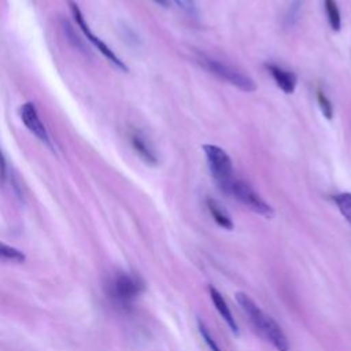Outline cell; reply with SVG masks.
<instances>
[{
  "label": "cell",
  "mask_w": 351,
  "mask_h": 351,
  "mask_svg": "<svg viewBox=\"0 0 351 351\" xmlns=\"http://www.w3.org/2000/svg\"><path fill=\"white\" fill-rule=\"evenodd\" d=\"M197 326H199V332H200V335H202L204 343H206L207 347L210 348V351H222V350L219 348V346L217 344V341H215V340L213 339V336L210 335V332H208V329L206 328V325H204L202 321L197 322Z\"/></svg>",
  "instance_id": "obj_16"
},
{
  "label": "cell",
  "mask_w": 351,
  "mask_h": 351,
  "mask_svg": "<svg viewBox=\"0 0 351 351\" xmlns=\"http://www.w3.org/2000/svg\"><path fill=\"white\" fill-rule=\"evenodd\" d=\"M236 300L243 310V313L247 315L252 326L267 340L273 344V347L278 351H289L291 346L289 341L280 328V325L266 313H263L255 302L245 293H236Z\"/></svg>",
  "instance_id": "obj_1"
},
{
  "label": "cell",
  "mask_w": 351,
  "mask_h": 351,
  "mask_svg": "<svg viewBox=\"0 0 351 351\" xmlns=\"http://www.w3.org/2000/svg\"><path fill=\"white\" fill-rule=\"evenodd\" d=\"M207 208L213 217V219L223 229L226 230H232L233 229V221L229 217V214L226 213V210L214 199L208 197L207 199Z\"/></svg>",
  "instance_id": "obj_11"
},
{
  "label": "cell",
  "mask_w": 351,
  "mask_h": 351,
  "mask_svg": "<svg viewBox=\"0 0 351 351\" xmlns=\"http://www.w3.org/2000/svg\"><path fill=\"white\" fill-rule=\"evenodd\" d=\"M5 180V160L3 154L0 152V185L4 182Z\"/></svg>",
  "instance_id": "obj_19"
},
{
  "label": "cell",
  "mask_w": 351,
  "mask_h": 351,
  "mask_svg": "<svg viewBox=\"0 0 351 351\" xmlns=\"http://www.w3.org/2000/svg\"><path fill=\"white\" fill-rule=\"evenodd\" d=\"M228 193L233 195L244 206H247L250 210H252L254 213H256L259 215H263L266 218H271L274 215L273 207L269 203H266L250 184H247L241 180L234 178Z\"/></svg>",
  "instance_id": "obj_5"
},
{
  "label": "cell",
  "mask_w": 351,
  "mask_h": 351,
  "mask_svg": "<svg viewBox=\"0 0 351 351\" xmlns=\"http://www.w3.org/2000/svg\"><path fill=\"white\" fill-rule=\"evenodd\" d=\"M266 69L269 70V73L274 78L277 86L282 92H285L287 95L293 93V90L296 88V75L292 71L284 70L282 67H280L277 64H273V63H267Z\"/></svg>",
  "instance_id": "obj_8"
},
{
  "label": "cell",
  "mask_w": 351,
  "mask_h": 351,
  "mask_svg": "<svg viewBox=\"0 0 351 351\" xmlns=\"http://www.w3.org/2000/svg\"><path fill=\"white\" fill-rule=\"evenodd\" d=\"M208 291H210V296H211V300H213V303H214L217 311L221 314V317H222L223 321L228 324V326L230 328V330L237 335V333H239L237 322H236V319L233 318V314H232V311L229 310V307H228L225 299L222 298V295L219 293V291H218L217 288L210 287Z\"/></svg>",
  "instance_id": "obj_10"
},
{
  "label": "cell",
  "mask_w": 351,
  "mask_h": 351,
  "mask_svg": "<svg viewBox=\"0 0 351 351\" xmlns=\"http://www.w3.org/2000/svg\"><path fill=\"white\" fill-rule=\"evenodd\" d=\"M317 100H318V106H319L321 112L324 114V117H325L326 119H332V118H333V104H332V101L328 99V96H326L324 92L318 90V92H317Z\"/></svg>",
  "instance_id": "obj_15"
},
{
  "label": "cell",
  "mask_w": 351,
  "mask_h": 351,
  "mask_svg": "<svg viewBox=\"0 0 351 351\" xmlns=\"http://www.w3.org/2000/svg\"><path fill=\"white\" fill-rule=\"evenodd\" d=\"M130 143H132L134 152L141 158V160H144L149 166H155L158 163V158H156L154 148L151 147V144L147 141V138L141 133H138V132L132 133Z\"/></svg>",
  "instance_id": "obj_9"
},
{
  "label": "cell",
  "mask_w": 351,
  "mask_h": 351,
  "mask_svg": "<svg viewBox=\"0 0 351 351\" xmlns=\"http://www.w3.org/2000/svg\"><path fill=\"white\" fill-rule=\"evenodd\" d=\"M203 151L207 158V163L213 177L215 178L218 186L223 192H229V188L234 180L233 177V165L230 156L218 145L204 144Z\"/></svg>",
  "instance_id": "obj_3"
},
{
  "label": "cell",
  "mask_w": 351,
  "mask_h": 351,
  "mask_svg": "<svg viewBox=\"0 0 351 351\" xmlns=\"http://www.w3.org/2000/svg\"><path fill=\"white\" fill-rule=\"evenodd\" d=\"M197 62H200L202 66L206 67L210 73L215 74L218 78L229 82L230 85L239 88L240 90L254 92L256 89L255 82L248 75L243 74L241 71H239L237 69H234L226 63H222L219 60H215V59H211L207 56H200Z\"/></svg>",
  "instance_id": "obj_4"
},
{
  "label": "cell",
  "mask_w": 351,
  "mask_h": 351,
  "mask_svg": "<svg viewBox=\"0 0 351 351\" xmlns=\"http://www.w3.org/2000/svg\"><path fill=\"white\" fill-rule=\"evenodd\" d=\"M324 4H325V11H326V16H328L330 27L335 32H339L340 26H341V18H340V11H339L336 0H325Z\"/></svg>",
  "instance_id": "obj_12"
},
{
  "label": "cell",
  "mask_w": 351,
  "mask_h": 351,
  "mask_svg": "<svg viewBox=\"0 0 351 351\" xmlns=\"http://www.w3.org/2000/svg\"><path fill=\"white\" fill-rule=\"evenodd\" d=\"M184 12L189 15H197V7L195 0H173Z\"/></svg>",
  "instance_id": "obj_18"
},
{
  "label": "cell",
  "mask_w": 351,
  "mask_h": 351,
  "mask_svg": "<svg viewBox=\"0 0 351 351\" xmlns=\"http://www.w3.org/2000/svg\"><path fill=\"white\" fill-rule=\"evenodd\" d=\"M0 259L3 261H8V262H23L25 261V255L22 251L5 244L0 241Z\"/></svg>",
  "instance_id": "obj_14"
},
{
  "label": "cell",
  "mask_w": 351,
  "mask_h": 351,
  "mask_svg": "<svg viewBox=\"0 0 351 351\" xmlns=\"http://www.w3.org/2000/svg\"><path fill=\"white\" fill-rule=\"evenodd\" d=\"M155 3H158L159 5H163V7H166L167 5V0H154Z\"/></svg>",
  "instance_id": "obj_20"
},
{
  "label": "cell",
  "mask_w": 351,
  "mask_h": 351,
  "mask_svg": "<svg viewBox=\"0 0 351 351\" xmlns=\"http://www.w3.org/2000/svg\"><path fill=\"white\" fill-rule=\"evenodd\" d=\"M70 10H71V14H73V16H74V19H75L78 27L82 30V33L85 34V37L95 45V48L99 49V51L101 52V55H103L104 58H107L115 67H118V69L122 70V71H128V66L112 52V49H111L106 43H103L97 36H95V34L89 30V26L86 25L85 19H84V15L81 14V10L78 8V5H77L74 1H70Z\"/></svg>",
  "instance_id": "obj_6"
},
{
  "label": "cell",
  "mask_w": 351,
  "mask_h": 351,
  "mask_svg": "<svg viewBox=\"0 0 351 351\" xmlns=\"http://www.w3.org/2000/svg\"><path fill=\"white\" fill-rule=\"evenodd\" d=\"M19 115L22 122L25 123V126L37 137L40 138L43 143L51 145L49 143V134L43 123V121L40 119V115L37 112V108L33 103L27 101L25 104H22V107L19 108Z\"/></svg>",
  "instance_id": "obj_7"
},
{
  "label": "cell",
  "mask_w": 351,
  "mask_h": 351,
  "mask_svg": "<svg viewBox=\"0 0 351 351\" xmlns=\"http://www.w3.org/2000/svg\"><path fill=\"white\" fill-rule=\"evenodd\" d=\"M108 298L121 307H129L144 291L143 280L136 274L118 273L106 285Z\"/></svg>",
  "instance_id": "obj_2"
},
{
  "label": "cell",
  "mask_w": 351,
  "mask_h": 351,
  "mask_svg": "<svg viewBox=\"0 0 351 351\" xmlns=\"http://www.w3.org/2000/svg\"><path fill=\"white\" fill-rule=\"evenodd\" d=\"M299 10H300V1H299V0H293V1L291 3V5L288 7L287 15H285L287 26H293L295 21L298 19V15H299Z\"/></svg>",
  "instance_id": "obj_17"
},
{
  "label": "cell",
  "mask_w": 351,
  "mask_h": 351,
  "mask_svg": "<svg viewBox=\"0 0 351 351\" xmlns=\"http://www.w3.org/2000/svg\"><path fill=\"white\" fill-rule=\"evenodd\" d=\"M335 203L341 215L351 223V193L343 192L335 196Z\"/></svg>",
  "instance_id": "obj_13"
}]
</instances>
